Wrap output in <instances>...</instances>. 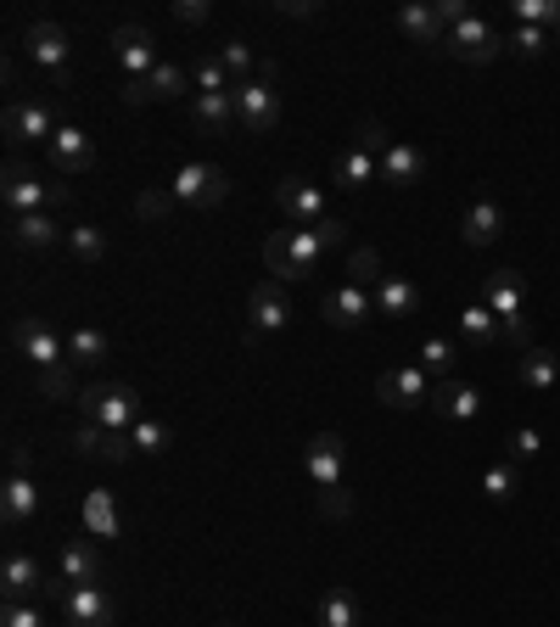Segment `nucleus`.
Segmentation results:
<instances>
[{
    "instance_id": "nucleus-1",
    "label": "nucleus",
    "mask_w": 560,
    "mask_h": 627,
    "mask_svg": "<svg viewBox=\"0 0 560 627\" xmlns=\"http://www.w3.org/2000/svg\"><path fill=\"white\" fill-rule=\"evenodd\" d=\"M331 258L325 253V241L314 235V230H303V224H287V230H269L264 235V269H269V280H280V286H298V280H314V269Z\"/></svg>"
},
{
    "instance_id": "nucleus-2",
    "label": "nucleus",
    "mask_w": 560,
    "mask_h": 627,
    "mask_svg": "<svg viewBox=\"0 0 560 627\" xmlns=\"http://www.w3.org/2000/svg\"><path fill=\"white\" fill-rule=\"evenodd\" d=\"M482 303L499 314V325H504V342L510 348H533V325H527V292H522V275L516 269H499V275H488V286H482Z\"/></svg>"
},
{
    "instance_id": "nucleus-3",
    "label": "nucleus",
    "mask_w": 560,
    "mask_h": 627,
    "mask_svg": "<svg viewBox=\"0 0 560 627\" xmlns=\"http://www.w3.org/2000/svg\"><path fill=\"white\" fill-rule=\"evenodd\" d=\"M73 404H79L84 420L113 426V431H135V420H140V393L129 387V381H90Z\"/></svg>"
},
{
    "instance_id": "nucleus-4",
    "label": "nucleus",
    "mask_w": 560,
    "mask_h": 627,
    "mask_svg": "<svg viewBox=\"0 0 560 627\" xmlns=\"http://www.w3.org/2000/svg\"><path fill=\"white\" fill-rule=\"evenodd\" d=\"M174 202L191 208V213H213L224 197H230V174L219 163H179V174L168 179Z\"/></svg>"
},
{
    "instance_id": "nucleus-5",
    "label": "nucleus",
    "mask_w": 560,
    "mask_h": 627,
    "mask_svg": "<svg viewBox=\"0 0 560 627\" xmlns=\"http://www.w3.org/2000/svg\"><path fill=\"white\" fill-rule=\"evenodd\" d=\"M12 348H18L34 370L68 364V336H57V325L39 320V314H18V320H12Z\"/></svg>"
},
{
    "instance_id": "nucleus-6",
    "label": "nucleus",
    "mask_w": 560,
    "mask_h": 627,
    "mask_svg": "<svg viewBox=\"0 0 560 627\" xmlns=\"http://www.w3.org/2000/svg\"><path fill=\"white\" fill-rule=\"evenodd\" d=\"M185 95H197V79L174 68V62H158L147 79H129L124 84V107H147V102H185Z\"/></svg>"
},
{
    "instance_id": "nucleus-7",
    "label": "nucleus",
    "mask_w": 560,
    "mask_h": 627,
    "mask_svg": "<svg viewBox=\"0 0 560 627\" xmlns=\"http://www.w3.org/2000/svg\"><path fill=\"white\" fill-rule=\"evenodd\" d=\"M0 197H7V213L12 219L51 213V179H39L28 163H7V174H0Z\"/></svg>"
},
{
    "instance_id": "nucleus-8",
    "label": "nucleus",
    "mask_w": 560,
    "mask_h": 627,
    "mask_svg": "<svg viewBox=\"0 0 560 627\" xmlns=\"http://www.w3.org/2000/svg\"><path fill=\"white\" fill-rule=\"evenodd\" d=\"M280 90L269 84V79H247V84H236V124L247 129V135H269L275 124H280Z\"/></svg>"
},
{
    "instance_id": "nucleus-9",
    "label": "nucleus",
    "mask_w": 560,
    "mask_h": 627,
    "mask_svg": "<svg viewBox=\"0 0 560 627\" xmlns=\"http://www.w3.org/2000/svg\"><path fill=\"white\" fill-rule=\"evenodd\" d=\"M247 314H253L247 342L287 330V325H292V298H287V286H280V280H258V286H253V298H247Z\"/></svg>"
},
{
    "instance_id": "nucleus-10",
    "label": "nucleus",
    "mask_w": 560,
    "mask_h": 627,
    "mask_svg": "<svg viewBox=\"0 0 560 627\" xmlns=\"http://www.w3.org/2000/svg\"><path fill=\"white\" fill-rule=\"evenodd\" d=\"M376 398H382L387 409H420V404H432V375L420 370V364L382 370V375H376Z\"/></svg>"
},
{
    "instance_id": "nucleus-11",
    "label": "nucleus",
    "mask_w": 560,
    "mask_h": 627,
    "mask_svg": "<svg viewBox=\"0 0 560 627\" xmlns=\"http://www.w3.org/2000/svg\"><path fill=\"white\" fill-rule=\"evenodd\" d=\"M443 51L459 57V62H471V68H482V62H493V57L504 51V34L488 28L482 18H465L459 28H448V45H443Z\"/></svg>"
},
{
    "instance_id": "nucleus-12",
    "label": "nucleus",
    "mask_w": 560,
    "mask_h": 627,
    "mask_svg": "<svg viewBox=\"0 0 560 627\" xmlns=\"http://www.w3.org/2000/svg\"><path fill=\"white\" fill-rule=\"evenodd\" d=\"M303 471L314 488H342V471H348V443L337 431H319V438L303 449Z\"/></svg>"
},
{
    "instance_id": "nucleus-13",
    "label": "nucleus",
    "mask_w": 560,
    "mask_h": 627,
    "mask_svg": "<svg viewBox=\"0 0 560 627\" xmlns=\"http://www.w3.org/2000/svg\"><path fill=\"white\" fill-rule=\"evenodd\" d=\"M275 208L287 213L292 224H303V230H308V224H319V219H331V208H325V190H319V185H308V179H298V174L275 185Z\"/></svg>"
},
{
    "instance_id": "nucleus-14",
    "label": "nucleus",
    "mask_w": 560,
    "mask_h": 627,
    "mask_svg": "<svg viewBox=\"0 0 560 627\" xmlns=\"http://www.w3.org/2000/svg\"><path fill=\"white\" fill-rule=\"evenodd\" d=\"M319 314H325V325H331V330H359L370 314H376V298L348 280V286H337V292L319 298Z\"/></svg>"
},
{
    "instance_id": "nucleus-15",
    "label": "nucleus",
    "mask_w": 560,
    "mask_h": 627,
    "mask_svg": "<svg viewBox=\"0 0 560 627\" xmlns=\"http://www.w3.org/2000/svg\"><path fill=\"white\" fill-rule=\"evenodd\" d=\"M23 51L34 57V68H45L51 79H68V57H73V45H68V34H62L57 23H28Z\"/></svg>"
},
{
    "instance_id": "nucleus-16",
    "label": "nucleus",
    "mask_w": 560,
    "mask_h": 627,
    "mask_svg": "<svg viewBox=\"0 0 560 627\" xmlns=\"http://www.w3.org/2000/svg\"><path fill=\"white\" fill-rule=\"evenodd\" d=\"M62 605H68L73 627H118V600L102 583H73Z\"/></svg>"
},
{
    "instance_id": "nucleus-17",
    "label": "nucleus",
    "mask_w": 560,
    "mask_h": 627,
    "mask_svg": "<svg viewBox=\"0 0 560 627\" xmlns=\"http://www.w3.org/2000/svg\"><path fill=\"white\" fill-rule=\"evenodd\" d=\"M113 57H118V68H124L129 79H147V73L158 68V39H152V28H140V23L113 28Z\"/></svg>"
},
{
    "instance_id": "nucleus-18",
    "label": "nucleus",
    "mask_w": 560,
    "mask_h": 627,
    "mask_svg": "<svg viewBox=\"0 0 560 627\" xmlns=\"http://www.w3.org/2000/svg\"><path fill=\"white\" fill-rule=\"evenodd\" d=\"M45 158H51V169H57V174H68V179H79V174L96 169V147H90V135H84V129H73V124H62V129L51 135Z\"/></svg>"
},
{
    "instance_id": "nucleus-19",
    "label": "nucleus",
    "mask_w": 560,
    "mask_h": 627,
    "mask_svg": "<svg viewBox=\"0 0 560 627\" xmlns=\"http://www.w3.org/2000/svg\"><path fill=\"white\" fill-rule=\"evenodd\" d=\"M57 113L45 107V102H7V140H39V147H51V135H57Z\"/></svg>"
},
{
    "instance_id": "nucleus-20",
    "label": "nucleus",
    "mask_w": 560,
    "mask_h": 627,
    "mask_svg": "<svg viewBox=\"0 0 560 627\" xmlns=\"http://www.w3.org/2000/svg\"><path fill=\"white\" fill-rule=\"evenodd\" d=\"M73 449H79V454H90V460H107V465H124V460H135L129 431H113V426H96V420H79V431H73Z\"/></svg>"
},
{
    "instance_id": "nucleus-21",
    "label": "nucleus",
    "mask_w": 560,
    "mask_h": 627,
    "mask_svg": "<svg viewBox=\"0 0 560 627\" xmlns=\"http://www.w3.org/2000/svg\"><path fill=\"white\" fill-rule=\"evenodd\" d=\"M7 241H12V253H51L68 241V224H57L51 213H28L7 224Z\"/></svg>"
},
{
    "instance_id": "nucleus-22",
    "label": "nucleus",
    "mask_w": 560,
    "mask_h": 627,
    "mask_svg": "<svg viewBox=\"0 0 560 627\" xmlns=\"http://www.w3.org/2000/svg\"><path fill=\"white\" fill-rule=\"evenodd\" d=\"M0 589H7V600H18V605H34V600L45 594V571H39V560L23 555V549H12L7 566H0Z\"/></svg>"
},
{
    "instance_id": "nucleus-23",
    "label": "nucleus",
    "mask_w": 560,
    "mask_h": 627,
    "mask_svg": "<svg viewBox=\"0 0 560 627\" xmlns=\"http://www.w3.org/2000/svg\"><path fill=\"white\" fill-rule=\"evenodd\" d=\"M191 124H197L202 135L242 129V124H236V90H202V95H191Z\"/></svg>"
},
{
    "instance_id": "nucleus-24",
    "label": "nucleus",
    "mask_w": 560,
    "mask_h": 627,
    "mask_svg": "<svg viewBox=\"0 0 560 627\" xmlns=\"http://www.w3.org/2000/svg\"><path fill=\"white\" fill-rule=\"evenodd\" d=\"M34 510H39L34 476H28V471H7V481H0V515H7V526L18 533L23 521H34Z\"/></svg>"
},
{
    "instance_id": "nucleus-25",
    "label": "nucleus",
    "mask_w": 560,
    "mask_h": 627,
    "mask_svg": "<svg viewBox=\"0 0 560 627\" xmlns=\"http://www.w3.org/2000/svg\"><path fill=\"white\" fill-rule=\"evenodd\" d=\"M504 235V213H499V202H471L465 208V219H459V241L465 247H493V241Z\"/></svg>"
},
{
    "instance_id": "nucleus-26",
    "label": "nucleus",
    "mask_w": 560,
    "mask_h": 627,
    "mask_svg": "<svg viewBox=\"0 0 560 627\" xmlns=\"http://www.w3.org/2000/svg\"><path fill=\"white\" fill-rule=\"evenodd\" d=\"M432 409H438V420H471L477 409H482V393L477 387H465V381H438V387H432Z\"/></svg>"
},
{
    "instance_id": "nucleus-27",
    "label": "nucleus",
    "mask_w": 560,
    "mask_h": 627,
    "mask_svg": "<svg viewBox=\"0 0 560 627\" xmlns=\"http://www.w3.org/2000/svg\"><path fill=\"white\" fill-rule=\"evenodd\" d=\"M427 152H420V147H409V140H393V147H387V158L376 163L382 169V179H393V185H420V179H427Z\"/></svg>"
},
{
    "instance_id": "nucleus-28",
    "label": "nucleus",
    "mask_w": 560,
    "mask_h": 627,
    "mask_svg": "<svg viewBox=\"0 0 560 627\" xmlns=\"http://www.w3.org/2000/svg\"><path fill=\"white\" fill-rule=\"evenodd\" d=\"M113 359V336L96 330V325H73L68 330V364H84V370H102Z\"/></svg>"
},
{
    "instance_id": "nucleus-29",
    "label": "nucleus",
    "mask_w": 560,
    "mask_h": 627,
    "mask_svg": "<svg viewBox=\"0 0 560 627\" xmlns=\"http://www.w3.org/2000/svg\"><path fill=\"white\" fill-rule=\"evenodd\" d=\"M398 28L415 39V45H448V28L438 18V7H427V0H415V7L398 12Z\"/></svg>"
},
{
    "instance_id": "nucleus-30",
    "label": "nucleus",
    "mask_w": 560,
    "mask_h": 627,
    "mask_svg": "<svg viewBox=\"0 0 560 627\" xmlns=\"http://www.w3.org/2000/svg\"><path fill=\"white\" fill-rule=\"evenodd\" d=\"M459 330H465V342L471 348H504V325L488 303H471V309H459Z\"/></svg>"
},
{
    "instance_id": "nucleus-31",
    "label": "nucleus",
    "mask_w": 560,
    "mask_h": 627,
    "mask_svg": "<svg viewBox=\"0 0 560 627\" xmlns=\"http://www.w3.org/2000/svg\"><path fill=\"white\" fill-rule=\"evenodd\" d=\"M370 298H376V314H393V320H409V314L420 309L415 280H404V275H382V286H376Z\"/></svg>"
},
{
    "instance_id": "nucleus-32",
    "label": "nucleus",
    "mask_w": 560,
    "mask_h": 627,
    "mask_svg": "<svg viewBox=\"0 0 560 627\" xmlns=\"http://www.w3.org/2000/svg\"><path fill=\"white\" fill-rule=\"evenodd\" d=\"M62 577L68 583H102V549L90 544V538H79V544H62Z\"/></svg>"
},
{
    "instance_id": "nucleus-33",
    "label": "nucleus",
    "mask_w": 560,
    "mask_h": 627,
    "mask_svg": "<svg viewBox=\"0 0 560 627\" xmlns=\"http://www.w3.org/2000/svg\"><path fill=\"white\" fill-rule=\"evenodd\" d=\"M382 169H376V158L370 152H359V147H342L337 158H331V179L342 185V190H359V185H370Z\"/></svg>"
},
{
    "instance_id": "nucleus-34",
    "label": "nucleus",
    "mask_w": 560,
    "mask_h": 627,
    "mask_svg": "<svg viewBox=\"0 0 560 627\" xmlns=\"http://www.w3.org/2000/svg\"><path fill=\"white\" fill-rule=\"evenodd\" d=\"M62 247H68L79 264H102V258L113 253V241H107L102 224H68V241H62Z\"/></svg>"
},
{
    "instance_id": "nucleus-35",
    "label": "nucleus",
    "mask_w": 560,
    "mask_h": 627,
    "mask_svg": "<svg viewBox=\"0 0 560 627\" xmlns=\"http://www.w3.org/2000/svg\"><path fill=\"white\" fill-rule=\"evenodd\" d=\"M84 533L90 538H118V504H113L107 488H96L84 499Z\"/></svg>"
},
{
    "instance_id": "nucleus-36",
    "label": "nucleus",
    "mask_w": 560,
    "mask_h": 627,
    "mask_svg": "<svg viewBox=\"0 0 560 627\" xmlns=\"http://www.w3.org/2000/svg\"><path fill=\"white\" fill-rule=\"evenodd\" d=\"M522 381H527V387H533V393H549V387H555V381H560V364H555V353L533 342V348L522 353Z\"/></svg>"
},
{
    "instance_id": "nucleus-37",
    "label": "nucleus",
    "mask_w": 560,
    "mask_h": 627,
    "mask_svg": "<svg viewBox=\"0 0 560 627\" xmlns=\"http://www.w3.org/2000/svg\"><path fill=\"white\" fill-rule=\"evenodd\" d=\"M319 627H359V600L348 589H331L319 600Z\"/></svg>"
},
{
    "instance_id": "nucleus-38",
    "label": "nucleus",
    "mask_w": 560,
    "mask_h": 627,
    "mask_svg": "<svg viewBox=\"0 0 560 627\" xmlns=\"http://www.w3.org/2000/svg\"><path fill=\"white\" fill-rule=\"evenodd\" d=\"M454 364H459L454 342H443V336H427V342H420V370H427V375L448 381V375H454Z\"/></svg>"
},
{
    "instance_id": "nucleus-39",
    "label": "nucleus",
    "mask_w": 560,
    "mask_h": 627,
    "mask_svg": "<svg viewBox=\"0 0 560 627\" xmlns=\"http://www.w3.org/2000/svg\"><path fill=\"white\" fill-rule=\"evenodd\" d=\"M382 258H376V247H353L348 253V280L353 286H364V292H376V286H382Z\"/></svg>"
},
{
    "instance_id": "nucleus-40",
    "label": "nucleus",
    "mask_w": 560,
    "mask_h": 627,
    "mask_svg": "<svg viewBox=\"0 0 560 627\" xmlns=\"http://www.w3.org/2000/svg\"><path fill=\"white\" fill-rule=\"evenodd\" d=\"M191 79H197V95H202V90H236L230 68L219 62V51H202V57L191 62Z\"/></svg>"
},
{
    "instance_id": "nucleus-41",
    "label": "nucleus",
    "mask_w": 560,
    "mask_h": 627,
    "mask_svg": "<svg viewBox=\"0 0 560 627\" xmlns=\"http://www.w3.org/2000/svg\"><path fill=\"white\" fill-rule=\"evenodd\" d=\"M168 438H174L168 420H147V415H140V420H135V431H129L135 454H163V449H168Z\"/></svg>"
},
{
    "instance_id": "nucleus-42",
    "label": "nucleus",
    "mask_w": 560,
    "mask_h": 627,
    "mask_svg": "<svg viewBox=\"0 0 560 627\" xmlns=\"http://www.w3.org/2000/svg\"><path fill=\"white\" fill-rule=\"evenodd\" d=\"M219 62L230 68V79H236V84H247V79L258 73V62H253V45H247V39H224V45H219Z\"/></svg>"
},
{
    "instance_id": "nucleus-43",
    "label": "nucleus",
    "mask_w": 560,
    "mask_h": 627,
    "mask_svg": "<svg viewBox=\"0 0 560 627\" xmlns=\"http://www.w3.org/2000/svg\"><path fill=\"white\" fill-rule=\"evenodd\" d=\"M73 370H79V364H57V370H39V393H45V398H79L84 387L73 381Z\"/></svg>"
},
{
    "instance_id": "nucleus-44",
    "label": "nucleus",
    "mask_w": 560,
    "mask_h": 627,
    "mask_svg": "<svg viewBox=\"0 0 560 627\" xmlns=\"http://www.w3.org/2000/svg\"><path fill=\"white\" fill-rule=\"evenodd\" d=\"M504 51H516V57H544V51H549V28L516 23V34H504Z\"/></svg>"
},
{
    "instance_id": "nucleus-45",
    "label": "nucleus",
    "mask_w": 560,
    "mask_h": 627,
    "mask_svg": "<svg viewBox=\"0 0 560 627\" xmlns=\"http://www.w3.org/2000/svg\"><path fill=\"white\" fill-rule=\"evenodd\" d=\"M353 147H359V152H370V158L382 163V158H387V147H393V140H387V124H382V118H364V124L353 129Z\"/></svg>"
},
{
    "instance_id": "nucleus-46",
    "label": "nucleus",
    "mask_w": 560,
    "mask_h": 627,
    "mask_svg": "<svg viewBox=\"0 0 560 627\" xmlns=\"http://www.w3.org/2000/svg\"><path fill=\"white\" fill-rule=\"evenodd\" d=\"M482 494H488L493 504H510V499H516V465H493V471L482 476Z\"/></svg>"
},
{
    "instance_id": "nucleus-47",
    "label": "nucleus",
    "mask_w": 560,
    "mask_h": 627,
    "mask_svg": "<svg viewBox=\"0 0 560 627\" xmlns=\"http://www.w3.org/2000/svg\"><path fill=\"white\" fill-rule=\"evenodd\" d=\"M319 515L325 521H348L353 515V494L348 488H319Z\"/></svg>"
},
{
    "instance_id": "nucleus-48",
    "label": "nucleus",
    "mask_w": 560,
    "mask_h": 627,
    "mask_svg": "<svg viewBox=\"0 0 560 627\" xmlns=\"http://www.w3.org/2000/svg\"><path fill=\"white\" fill-rule=\"evenodd\" d=\"M168 202H174V190H140L135 213L147 219V224H158V219H168Z\"/></svg>"
},
{
    "instance_id": "nucleus-49",
    "label": "nucleus",
    "mask_w": 560,
    "mask_h": 627,
    "mask_svg": "<svg viewBox=\"0 0 560 627\" xmlns=\"http://www.w3.org/2000/svg\"><path fill=\"white\" fill-rule=\"evenodd\" d=\"M174 23H185V28H202L208 18H213V7H208V0H174Z\"/></svg>"
},
{
    "instance_id": "nucleus-50",
    "label": "nucleus",
    "mask_w": 560,
    "mask_h": 627,
    "mask_svg": "<svg viewBox=\"0 0 560 627\" xmlns=\"http://www.w3.org/2000/svg\"><path fill=\"white\" fill-rule=\"evenodd\" d=\"M0 627H45V616H39L34 605H18V600H7V611H0Z\"/></svg>"
},
{
    "instance_id": "nucleus-51",
    "label": "nucleus",
    "mask_w": 560,
    "mask_h": 627,
    "mask_svg": "<svg viewBox=\"0 0 560 627\" xmlns=\"http://www.w3.org/2000/svg\"><path fill=\"white\" fill-rule=\"evenodd\" d=\"M538 449H544V438H538L533 426H522V431H510V460H533Z\"/></svg>"
},
{
    "instance_id": "nucleus-52",
    "label": "nucleus",
    "mask_w": 560,
    "mask_h": 627,
    "mask_svg": "<svg viewBox=\"0 0 560 627\" xmlns=\"http://www.w3.org/2000/svg\"><path fill=\"white\" fill-rule=\"evenodd\" d=\"M319 241H325V253H342V241H348V230H342V219H319V224H308Z\"/></svg>"
},
{
    "instance_id": "nucleus-53",
    "label": "nucleus",
    "mask_w": 560,
    "mask_h": 627,
    "mask_svg": "<svg viewBox=\"0 0 560 627\" xmlns=\"http://www.w3.org/2000/svg\"><path fill=\"white\" fill-rule=\"evenodd\" d=\"M319 0H280V18H314Z\"/></svg>"
},
{
    "instance_id": "nucleus-54",
    "label": "nucleus",
    "mask_w": 560,
    "mask_h": 627,
    "mask_svg": "<svg viewBox=\"0 0 560 627\" xmlns=\"http://www.w3.org/2000/svg\"><path fill=\"white\" fill-rule=\"evenodd\" d=\"M73 202V185L68 179H51V208H68Z\"/></svg>"
},
{
    "instance_id": "nucleus-55",
    "label": "nucleus",
    "mask_w": 560,
    "mask_h": 627,
    "mask_svg": "<svg viewBox=\"0 0 560 627\" xmlns=\"http://www.w3.org/2000/svg\"><path fill=\"white\" fill-rule=\"evenodd\" d=\"M549 45H555V51H560V18L549 23Z\"/></svg>"
},
{
    "instance_id": "nucleus-56",
    "label": "nucleus",
    "mask_w": 560,
    "mask_h": 627,
    "mask_svg": "<svg viewBox=\"0 0 560 627\" xmlns=\"http://www.w3.org/2000/svg\"><path fill=\"white\" fill-rule=\"evenodd\" d=\"M219 627H236V622H219Z\"/></svg>"
}]
</instances>
